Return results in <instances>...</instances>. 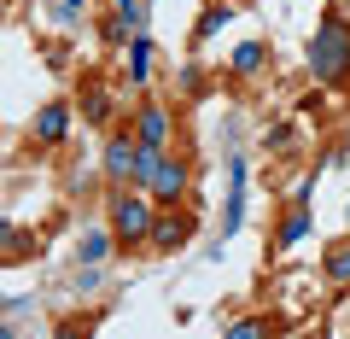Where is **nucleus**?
<instances>
[{
	"mask_svg": "<svg viewBox=\"0 0 350 339\" xmlns=\"http://www.w3.org/2000/svg\"><path fill=\"white\" fill-rule=\"evenodd\" d=\"M310 71H315V82H350V24L338 12H327L321 29H315Z\"/></svg>",
	"mask_w": 350,
	"mask_h": 339,
	"instance_id": "nucleus-1",
	"label": "nucleus"
},
{
	"mask_svg": "<svg viewBox=\"0 0 350 339\" xmlns=\"http://www.w3.org/2000/svg\"><path fill=\"white\" fill-rule=\"evenodd\" d=\"M304 234H310V205H292V216L280 223V246H298Z\"/></svg>",
	"mask_w": 350,
	"mask_h": 339,
	"instance_id": "nucleus-12",
	"label": "nucleus"
},
{
	"mask_svg": "<svg viewBox=\"0 0 350 339\" xmlns=\"http://www.w3.org/2000/svg\"><path fill=\"white\" fill-rule=\"evenodd\" d=\"M321 269H327V281H350V240H333V246H327Z\"/></svg>",
	"mask_w": 350,
	"mask_h": 339,
	"instance_id": "nucleus-9",
	"label": "nucleus"
},
{
	"mask_svg": "<svg viewBox=\"0 0 350 339\" xmlns=\"http://www.w3.org/2000/svg\"><path fill=\"white\" fill-rule=\"evenodd\" d=\"M228 334H234V339H257V334H262V322H234Z\"/></svg>",
	"mask_w": 350,
	"mask_h": 339,
	"instance_id": "nucleus-15",
	"label": "nucleus"
},
{
	"mask_svg": "<svg viewBox=\"0 0 350 339\" xmlns=\"http://www.w3.org/2000/svg\"><path fill=\"white\" fill-rule=\"evenodd\" d=\"M262 59H269V47H262V41H245V47L234 53V76H257Z\"/></svg>",
	"mask_w": 350,
	"mask_h": 339,
	"instance_id": "nucleus-11",
	"label": "nucleus"
},
{
	"mask_svg": "<svg viewBox=\"0 0 350 339\" xmlns=\"http://www.w3.org/2000/svg\"><path fill=\"white\" fill-rule=\"evenodd\" d=\"M105 176L111 181H140V140H129V135L105 140Z\"/></svg>",
	"mask_w": 350,
	"mask_h": 339,
	"instance_id": "nucleus-5",
	"label": "nucleus"
},
{
	"mask_svg": "<svg viewBox=\"0 0 350 339\" xmlns=\"http://www.w3.org/2000/svg\"><path fill=\"white\" fill-rule=\"evenodd\" d=\"M111 6H117V18H129V24L140 29V18H146V0H111Z\"/></svg>",
	"mask_w": 350,
	"mask_h": 339,
	"instance_id": "nucleus-14",
	"label": "nucleus"
},
{
	"mask_svg": "<svg viewBox=\"0 0 350 339\" xmlns=\"http://www.w3.org/2000/svg\"><path fill=\"white\" fill-rule=\"evenodd\" d=\"M187 240H193V216L170 205V211H158V223H152V240H146V246H152V251H181Z\"/></svg>",
	"mask_w": 350,
	"mask_h": 339,
	"instance_id": "nucleus-3",
	"label": "nucleus"
},
{
	"mask_svg": "<svg viewBox=\"0 0 350 339\" xmlns=\"http://www.w3.org/2000/svg\"><path fill=\"white\" fill-rule=\"evenodd\" d=\"M146 71H152V41L135 36V41H129V76H135V82H146Z\"/></svg>",
	"mask_w": 350,
	"mask_h": 339,
	"instance_id": "nucleus-13",
	"label": "nucleus"
},
{
	"mask_svg": "<svg viewBox=\"0 0 350 339\" xmlns=\"http://www.w3.org/2000/svg\"><path fill=\"white\" fill-rule=\"evenodd\" d=\"M64 135H70V105H64V100L41 105V112H36V140H41V147H59Z\"/></svg>",
	"mask_w": 350,
	"mask_h": 339,
	"instance_id": "nucleus-7",
	"label": "nucleus"
},
{
	"mask_svg": "<svg viewBox=\"0 0 350 339\" xmlns=\"http://www.w3.org/2000/svg\"><path fill=\"white\" fill-rule=\"evenodd\" d=\"M146 193L158 205H175L181 193H187V164H181V158H158V170L146 176Z\"/></svg>",
	"mask_w": 350,
	"mask_h": 339,
	"instance_id": "nucleus-4",
	"label": "nucleus"
},
{
	"mask_svg": "<svg viewBox=\"0 0 350 339\" xmlns=\"http://www.w3.org/2000/svg\"><path fill=\"white\" fill-rule=\"evenodd\" d=\"M111 240H117V234H82V246H76V264H82V269H94V264L105 258V251H111Z\"/></svg>",
	"mask_w": 350,
	"mask_h": 339,
	"instance_id": "nucleus-10",
	"label": "nucleus"
},
{
	"mask_svg": "<svg viewBox=\"0 0 350 339\" xmlns=\"http://www.w3.org/2000/svg\"><path fill=\"white\" fill-rule=\"evenodd\" d=\"M152 223H158V211H152V193H117L111 199V234L117 246H146L152 240Z\"/></svg>",
	"mask_w": 350,
	"mask_h": 339,
	"instance_id": "nucleus-2",
	"label": "nucleus"
},
{
	"mask_svg": "<svg viewBox=\"0 0 350 339\" xmlns=\"http://www.w3.org/2000/svg\"><path fill=\"white\" fill-rule=\"evenodd\" d=\"M239 216H245V170L234 164V188H228V223H222V234H234Z\"/></svg>",
	"mask_w": 350,
	"mask_h": 339,
	"instance_id": "nucleus-8",
	"label": "nucleus"
},
{
	"mask_svg": "<svg viewBox=\"0 0 350 339\" xmlns=\"http://www.w3.org/2000/svg\"><path fill=\"white\" fill-rule=\"evenodd\" d=\"M135 140H140V147H152V152H163V140H170V112H163L158 100L140 105V117H135Z\"/></svg>",
	"mask_w": 350,
	"mask_h": 339,
	"instance_id": "nucleus-6",
	"label": "nucleus"
}]
</instances>
